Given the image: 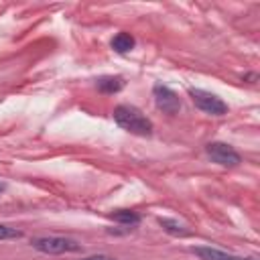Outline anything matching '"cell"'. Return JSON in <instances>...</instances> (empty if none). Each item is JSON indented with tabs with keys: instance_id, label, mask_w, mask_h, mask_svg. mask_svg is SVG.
Here are the masks:
<instances>
[{
	"instance_id": "obj_1",
	"label": "cell",
	"mask_w": 260,
	"mask_h": 260,
	"mask_svg": "<svg viewBox=\"0 0 260 260\" xmlns=\"http://www.w3.org/2000/svg\"><path fill=\"white\" fill-rule=\"evenodd\" d=\"M114 120L120 128L128 130L130 134L136 136H150L152 134V122L134 106L122 104L114 110Z\"/></svg>"
},
{
	"instance_id": "obj_2",
	"label": "cell",
	"mask_w": 260,
	"mask_h": 260,
	"mask_svg": "<svg viewBox=\"0 0 260 260\" xmlns=\"http://www.w3.org/2000/svg\"><path fill=\"white\" fill-rule=\"evenodd\" d=\"M32 248L43 252V254H65V252H79L81 244H77L71 238H59V236H45V238H35Z\"/></svg>"
},
{
	"instance_id": "obj_3",
	"label": "cell",
	"mask_w": 260,
	"mask_h": 260,
	"mask_svg": "<svg viewBox=\"0 0 260 260\" xmlns=\"http://www.w3.org/2000/svg\"><path fill=\"white\" fill-rule=\"evenodd\" d=\"M189 95H191L193 104L201 112H205V114H211V116H223V114H228L225 102L219 100L211 91H205V89H199V87H189Z\"/></svg>"
},
{
	"instance_id": "obj_4",
	"label": "cell",
	"mask_w": 260,
	"mask_h": 260,
	"mask_svg": "<svg viewBox=\"0 0 260 260\" xmlns=\"http://www.w3.org/2000/svg\"><path fill=\"white\" fill-rule=\"evenodd\" d=\"M205 150H207L209 158L221 167H238L242 162V156L234 150V146H230L225 142H209Z\"/></svg>"
},
{
	"instance_id": "obj_5",
	"label": "cell",
	"mask_w": 260,
	"mask_h": 260,
	"mask_svg": "<svg viewBox=\"0 0 260 260\" xmlns=\"http://www.w3.org/2000/svg\"><path fill=\"white\" fill-rule=\"evenodd\" d=\"M152 98H154V104L158 106V110H162L165 114H177L179 110H181V100H179V95L171 89V87H167V85H162V83H156L154 87H152Z\"/></svg>"
},
{
	"instance_id": "obj_6",
	"label": "cell",
	"mask_w": 260,
	"mask_h": 260,
	"mask_svg": "<svg viewBox=\"0 0 260 260\" xmlns=\"http://www.w3.org/2000/svg\"><path fill=\"white\" fill-rule=\"evenodd\" d=\"M193 254H197L201 260H256V258H240V256L215 250L211 246H197V248H193Z\"/></svg>"
},
{
	"instance_id": "obj_7",
	"label": "cell",
	"mask_w": 260,
	"mask_h": 260,
	"mask_svg": "<svg viewBox=\"0 0 260 260\" xmlns=\"http://www.w3.org/2000/svg\"><path fill=\"white\" fill-rule=\"evenodd\" d=\"M95 87L102 91V93H116L124 87V79L118 77V75H106V77H100L95 81Z\"/></svg>"
},
{
	"instance_id": "obj_8",
	"label": "cell",
	"mask_w": 260,
	"mask_h": 260,
	"mask_svg": "<svg viewBox=\"0 0 260 260\" xmlns=\"http://www.w3.org/2000/svg\"><path fill=\"white\" fill-rule=\"evenodd\" d=\"M134 45H136V41H134V37L130 32H118L112 39V49L116 53H128V51L134 49Z\"/></svg>"
},
{
	"instance_id": "obj_9",
	"label": "cell",
	"mask_w": 260,
	"mask_h": 260,
	"mask_svg": "<svg viewBox=\"0 0 260 260\" xmlns=\"http://www.w3.org/2000/svg\"><path fill=\"white\" fill-rule=\"evenodd\" d=\"M114 221H118V223H122V225H136V223H140V215L136 213V211H130V209H120V211H114L112 215H110Z\"/></svg>"
},
{
	"instance_id": "obj_10",
	"label": "cell",
	"mask_w": 260,
	"mask_h": 260,
	"mask_svg": "<svg viewBox=\"0 0 260 260\" xmlns=\"http://www.w3.org/2000/svg\"><path fill=\"white\" fill-rule=\"evenodd\" d=\"M158 223H160V228H162L165 232H169L171 236H181V238L189 236V230H187L185 225H181L179 221H175V219H169V217H160V219H158Z\"/></svg>"
},
{
	"instance_id": "obj_11",
	"label": "cell",
	"mask_w": 260,
	"mask_h": 260,
	"mask_svg": "<svg viewBox=\"0 0 260 260\" xmlns=\"http://www.w3.org/2000/svg\"><path fill=\"white\" fill-rule=\"evenodd\" d=\"M16 238H22V232L20 230L0 223V240H16Z\"/></svg>"
},
{
	"instance_id": "obj_12",
	"label": "cell",
	"mask_w": 260,
	"mask_h": 260,
	"mask_svg": "<svg viewBox=\"0 0 260 260\" xmlns=\"http://www.w3.org/2000/svg\"><path fill=\"white\" fill-rule=\"evenodd\" d=\"M81 260H116V258L106 256V254H95V256H87V258H81Z\"/></svg>"
},
{
	"instance_id": "obj_13",
	"label": "cell",
	"mask_w": 260,
	"mask_h": 260,
	"mask_svg": "<svg viewBox=\"0 0 260 260\" xmlns=\"http://www.w3.org/2000/svg\"><path fill=\"white\" fill-rule=\"evenodd\" d=\"M2 189H4V185H2V183H0V191H2Z\"/></svg>"
}]
</instances>
